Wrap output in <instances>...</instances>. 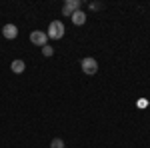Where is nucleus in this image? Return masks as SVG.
Returning a JSON list of instances; mask_svg holds the SVG:
<instances>
[{
	"instance_id": "f257e3e1",
	"label": "nucleus",
	"mask_w": 150,
	"mask_h": 148,
	"mask_svg": "<svg viewBox=\"0 0 150 148\" xmlns=\"http://www.w3.org/2000/svg\"><path fill=\"white\" fill-rule=\"evenodd\" d=\"M64 32H66L64 24L60 22V20H52V22H50V26H48L46 36H48V38H52V40H60V38L64 36Z\"/></svg>"
},
{
	"instance_id": "f03ea898",
	"label": "nucleus",
	"mask_w": 150,
	"mask_h": 148,
	"mask_svg": "<svg viewBox=\"0 0 150 148\" xmlns=\"http://www.w3.org/2000/svg\"><path fill=\"white\" fill-rule=\"evenodd\" d=\"M80 66H82V72L84 74H88V76H92L96 74V70H98V62H96V58H82L80 60Z\"/></svg>"
},
{
	"instance_id": "7ed1b4c3",
	"label": "nucleus",
	"mask_w": 150,
	"mask_h": 148,
	"mask_svg": "<svg viewBox=\"0 0 150 148\" xmlns=\"http://www.w3.org/2000/svg\"><path fill=\"white\" fill-rule=\"evenodd\" d=\"M30 40H32V44L46 46L48 36H46V32H42V30H34V32H30Z\"/></svg>"
},
{
	"instance_id": "20e7f679",
	"label": "nucleus",
	"mask_w": 150,
	"mask_h": 148,
	"mask_svg": "<svg viewBox=\"0 0 150 148\" xmlns=\"http://www.w3.org/2000/svg\"><path fill=\"white\" fill-rule=\"evenodd\" d=\"M76 10H80V2H78V0H68V2L64 4V8H62V14H64V16H72Z\"/></svg>"
},
{
	"instance_id": "39448f33",
	"label": "nucleus",
	"mask_w": 150,
	"mask_h": 148,
	"mask_svg": "<svg viewBox=\"0 0 150 148\" xmlns=\"http://www.w3.org/2000/svg\"><path fill=\"white\" fill-rule=\"evenodd\" d=\"M2 34H4V38H8V40H14V38L18 36V28H16L14 24H6V26L2 28Z\"/></svg>"
},
{
	"instance_id": "423d86ee",
	"label": "nucleus",
	"mask_w": 150,
	"mask_h": 148,
	"mask_svg": "<svg viewBox=\"0 0 150 148\" xmlns=\"http://www.w3.org/2000/svg\"><path fill=\"white\" fill-rule=\"evenodd\" d=\"M72 22L76 24V26L84 24V22H86V14H84V12H80V10H76L74 14H72Z\"/></svg>"
},
{
	"instance_id": "0eeeda50",
	"label": "nucleus",
	"mask_w": 150,
	"mask_h": 148,
	"mask_svg": "<svg viewBox=\"0 0 150 148\" xmlns=\"http://www.w3.org/2000/svg\"><path fill=\"white\" fill-rule=\"evenodd\" d=\"M10 68H12V72L20 74V72H24V68H26V64H24L22 60H14V62L10 64Z\"/></svg>"
},
{
	"instance_id": "6e6552de",
	"label": "nucleus",
	"mask_w": 150,
	"mask_h": 148,
	"mask_svg": "<svg viewBox=\"0 0 150 148\" xmlns=\"http://www.w3.org/2000/svg\"><path fill=\"white\" fill-rule=\"evenodd\" d=\"M50 148H64V142H62L60 138H54V140L50 142Z\"/></svg>"
},
{
	"instance_id": "1a4fd4ad",
	"label": "nucleus",
	"mask_w": 150,
	"mask_h": 148,
	"mask_svg": "<svg viewBox=\"0 0 150 148\" xmlns=\"http://www.w3.org/2000/svg\"><path fill=\"white\" fill-rule=\"evenodd\" d=\"M42 54H44V56H52V54H54V48H52V46H42Z\"/></svg>"
}]
</instances>
